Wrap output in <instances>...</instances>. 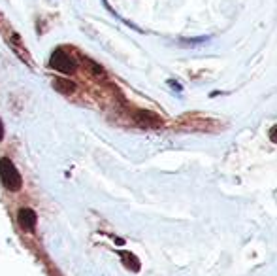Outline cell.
<instances>
[{"label":"cell","instance_id":"obj_9","mask_svg":"<svg viewBox=\"0 0 277 276\" xmlns=\"http://www.w3.org/2000/svg\"><path fill=\"white\" fill-rule=\"evenodd\" d=\"M270 140L273 142V144H277V123L270 129Z\"/></svg>","mask_w":277,"mask_h":276},{"label":"cell","instance_id":"obj_3","mask_svg":"<svg viewBox=\"0 0 277 276\" xmlns=\"http://www.w3.org/2000/svg\"><path fill=\"white\" fill-rule=\"evenodd\" d=\"M49 66L53 68V70H57V72H61V74H74L76 72V63H74V61H72V59L61 50L53 51V55H51V59H49Z\"/></svg>","mask_w":277,"mask_h":276},{"label":"cell","instance_id":"obj_2","mask_svg":"<svg viewBox=\"0 0 277 276\" xmlns=\"http://www.w3.org/2000/svg\"><path fill=\"white\" fill-rule=\"evenodd\" d=\"M181 121L185 125V129L189 131H198V132H217L223 129V123L215 121L211 117H204L202 114H192V116L181 117Z\"/></svg>","mask_w":277,"mask_h":276},{"label":"cell","instance_id":"obj_4","mask_svg":"<svg viewBox=\"0 0 277 276\" xmlns=\"http://www.w3.org/2000/svg\"><path fill=\"white\" fill-rule=\"evenodd\" d=\"M136 121L145 129H156V127L162 125V119L153 112H147V110H138L136 112Z\"/></svg>","mask_w":277,"mask_h":276},{"label":"cell","instance_id":"obj_5","mask_svg":"<svg viewBox=\"0 0 277 276\" xmlns=\"http://www.w3.org/2000/svg\"><path fill=\"white\" fill-rule=\"evenodd\" d=\"M17 219H19V225H21L25 231H34L36 212L32 210V208H21L19 214H17Z\"/></svg>","mask_w":277,"mask_h":276},{"label":"cell","instance_id":"obj_6","mask_svg":"<svg viewBox=\"0 0 277 276\" xmlns=\"http://www.w3.org/2000/svg\"><path fill=\"white\" fill-rule=\"evenodd\" d=\"M53 87L57 89V91H61V93L70 95V93H74L76 83L70 80H64V78H55V80H53Z\"/></svg>","mask_w":277,"mask_h":276},{"label":"cell","instance_id":"obj_11","mask_svg":"<svg viewBox=\"0 0 277 276\" xmlns=\"http://www.w3.org/2000/svg\"><path fill=\"white\" fill-rule=\"evenodd\" d=\"M4 138V127H2V121H0V140Z\"/></svg>","mask_w":277,"mask_h":276},{"label":"cell","instance_id":"obj_7","mask_svg":"<svg viewBox=\"0 0 277 276\" xmlns=\"http://www.w3.org/2000/svg\"><path fill=\"white\" fill-rule=\"evenodd\" d=\"M123 261L127 265L130 270H140V261H138V257L134 254H130V252H123L121 254Z\"/></svg>","mask_w":277,"mask_h":276},{"label":"cell","instance_id":"obj_1","mask_svg":"<svg viewBox=\"0 0 277 276\" xmlns=\"http://www.w3.org/2000/svg\"><path fill=\"white\" fill-rule=\"evenodd\" d=\"M0 182L10 191H19L23 186L21 174L15 168V165L8 157H0Z\"/></svg>","mask_w":277,"mask_h":276},{"label":"cell","instance_id":"obj_10","mask_svg":"<svg viewBox=\"0 0 277 276\" xmlns=\"http://www.w3.org/2000/svg\"><path fill=\"white\" fill-rule=\"evenodd\" d=\"M168 83H170L172 87H174V91H178V93H181V91H183V87H181V83H178V81L170 80V81H168Z\"/></svg>","mask_w":277,"mask_h":276},{"label":"cell","instance_id":"obj_8","mask_svg":"<svg viewBox=\"0 0 277 276\" xmlns=\"http://www.w3.org/2000/svg\"><path fill=\"white\" fill-rule=\"evenodd\" d=\"M181 42H183L185 45H196V44H200V42H202V44H206V42H209V36L189 38V40H187V38H183V40H181Z\"/></svg>","mask_w":277,"mask_h":276}]
</instances>
